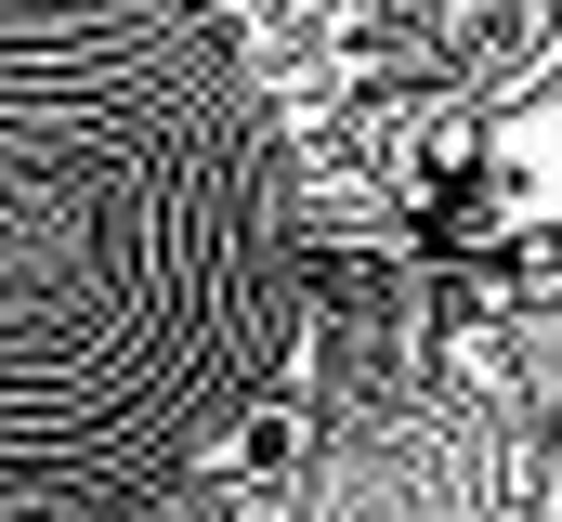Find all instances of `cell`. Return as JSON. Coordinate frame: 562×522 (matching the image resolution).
Here are the masks:
<instances>
[{
  "instance_id": "cell-1",
  "label": "cell",
  "mask_w": 562,
  "mask_h": 522,
  "mask_svg": "<svg viewBox=\"0 0 562 522\" xmlns=\"http://www.w3.org/2000/svg\"><path fill=\"white\" fill-rule=\"evenodd\" d=\"M301 431H314L301 392H262V405H236V431L210 444V470H223V484H288V470H301Z\"/></svg>"
},
{
  "instance_id": "cell-2",
  "label": "cell",
  "mask_w": 562,
  "mask_h": 522,
  "mask_svg": "<svg viewBox=\"0 0 562 522\" xmlns=\"http://www.w3.org/2000/svg\"><path fill=\"white\" fill-rule=\"evenodd\" d=\"M497 157H510V183H524V196H562V105L510 118V130H497Z\"/></svg>"
},
{
  "instance_id": "cell-3",
  "label": "cell",
  "mask_w": 562,
  "mask_h": 522,
  "mask_svg": "<svg viewBox=\"0 0 562 522\" xmlns=\"http://www.w3.org/2000/svg\"><path fill=\"white\" fill-rule=\"evenodd\" d=\"M550 522H562V470H550Z\"/></svg>"
}]
</instances>
